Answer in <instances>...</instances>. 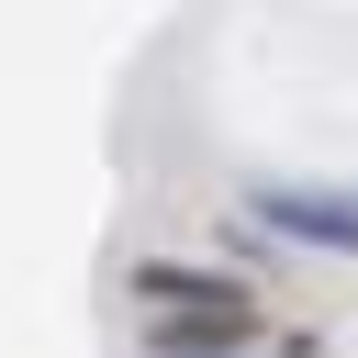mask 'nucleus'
Listing matches in <instances>:
<instances>
[{
    "label": "nucleus",
    "instance_id": "nucleus-1",
    "mask_svg": "<svg viewBox=\"0 0 358 358\" xmlns=\"http://www.w3.org/2000/svg\"><path fill=\"white\" fill-rule=\"evenodd\" d=\"M257 224H280L302 246H358V201H324V190H257Z\"/></svg>",
    "mask_w": 358,
    "mask_h": 358
}]
</instances>
